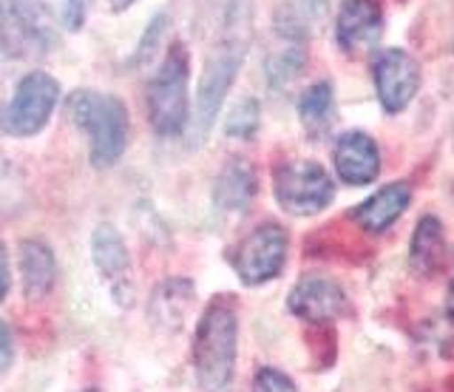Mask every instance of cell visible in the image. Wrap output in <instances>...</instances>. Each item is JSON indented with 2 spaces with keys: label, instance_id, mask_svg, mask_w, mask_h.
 <instances>
[{
  "label": "cell",
  "instance_id": "1",
  "mask_svg": "<svg viewBox=\"0 0 454 392\" xmlns=\"http://www.w3.org/2000/svg\"><path fill=\"white\" fill-rule=\"evenodd\" d=\"M250 26H253V9L250 0H231L224 12V26L219 43L205 60V74L199 82V97H196V117H193V134L196 143L202 139L213 120H216L219 108L224 103L227 91H231L233 80L245 60V51L250 43Z\"/></svg>",
  "mask_w": 454,
  "mask_h": 392
},
{
  "label": "cell",
  "instance_id": "2",
  "mask_svg": "<svg viewBox=\"0 0 454 392\" xmlns=\"http://www.w3.org/2000/svg\"><path fill=\"white\" fill-rule=\"evenodd\" d=\"M68 117L89 137V160L97 168L117 162L128 145V108L120 97L77 89L68 97Z\"/></svg>",
  "mask_w": 454,
  "mask_h": 392
},
{
  "label": "cell",
  "instance_id": "3",
  "mask_svg": "<svg viewBox=\"0 0 454 392\" xmlns=\"http://www.w3.org/2000/svg\"><path fill=\"white\" fill-rule=\"evenodd\" d=\"M236 307L227 299H216L199 321L193 339V367L202 389L224 392L231 387L236 370Z\"/></svg>",
  "mask_w": 454,
  "mask_h": 392
},
{
  "label": "cell",
  "instance_id": "4",
  "mask_svg": "<svg viewBox=\"0 0 454 392\" xmlns=\"http://www.w3.org/2000/svg\"><path fill=\"white\" fill-rule=\"evenodd\" d=\"M188 74L191 58L182 43L168 49L165 60L148 82V120L160 137H179L188 129Z\"/></svg>",
  "mask_w": 454,
  "mask_h": 392
},
{
  "label": "cell",
  "instance_id": "5",
  "mask_svg": "<svg viewBox=\"0 0 454 392\" xmlns=\"http://www.w3.org/2000/svg\"><path fill=\"white\" fill-rule=\"evenodd\" d=\"M57 103L60 82L46 72H28L14 86L9 103H0V131L9 137H35L49 125Z\"/></svg>",
  "mask_w": 454,
  "mask_h": 392
},
{
  "label": "cell",
  "instance_id": "6",
  "mask_svg": "<svg viewBox=\"0 0 454 392\" xmlns=\"http://www.w3.org/2000/svg\"><path fill=\"white\" fill-rule=\"evenodd\" d=\"M273 191L276 202L295 216H312L324 211L335 193L330 174L312 160H293L278 165L273 174Z\"/></svg>",
  "mask_w": 454,
  "mask_h": 392
},
{
  "label": "cell",
  "instance_id": "7",
  "mask_svg": "<svg viewBox=\"0 0 454 392\" xmlns=\"http://www.w3.org/2000/svg\"><path fill=\"white\" fill-rule=\"evenodd\" d=\"M284 259H287V233L267 222L239 245L233 264L245 285H262L284 268Z\"/></svg>",
  "mask_w": 454,
  "mask_h": 392
},
{
  "label": "cell",
  "instance_id": "8",
  "mask_svg": "<svg viewBox=\"0 0 454 392\" xmlns=\"http://www.w3.org/2000/svg\"><path fill=\"white\" fill-rule=\"evenodd\" d=\"M375 89L383 111L397 114L420 89V66L403 49H380L372 60Z\"/></svg>",
  "mask_w": 454,
  "mask_h": 392
},
{
  "label": "cell",
  "instance_id": "9",
  "mask_svg": "<svg viewBox=\"0 0 454 392\" xmlns=\"http://www.w3.org/2000/svg\"><path fill=\"white\" fill-rule=\"evenodd\" d=\"M383 35V12L378 0H344L335 20V40L344 54H366Z\"/></svg>",
  "mask_w": 454,
  "mask_h": 392
},
{
  "label": "cell",
  "instance_id": "10",
  "mask_svg": "<svg viewBox=\"0 0 454 392\" xmlns=\"http://www.w3.org/2000/svg\"><path fill=\"white\" fill-rule=\"evenodd\" d=\"M290 310L309 321V325H324V321H333L335 316L344 313L347 307V296L333 278L324 276H307L301 278L293 293H290Z\"/></svg>",
  "mask_w": 454,
  "mask_h": 392
},
{
  "label": "cell",
  "instance_id": "11",
  "mask_svg": "<svg viewBox=\"0 0 454 392\" xmlns=\"http://www.w3.org/2000/svg\"><path fill=\"white\" fill-rule=\"evenodd\" d=\"M333 162L338 176L347 185H369L380 174V151L375 145V139L361 131H349L344 137H338V143L333 148Z\"/></svg>",
  "mask_w": 454,
  "mask_h": 392
},
{
  "label": "cell",
  "instance_id": "12",
  "mask_svg": "<svg viewBox=\"0 0 454 392\" xmlns=\"http://www.w3.org/2000/svg\"><path fill=\"white\" fill-rule=\"evenodd\" d=\"M91 254L97 270L111 285L114 296L122 299V304H128L125 299H128V287H131V256H128V247L117 228L99 225L91 236Z\"/></svg>",
  "mask_w": 454,
  "mask_h": 392
},
{
  "label": "cell",
  "instance_id": "13",
  "mask_svg": "<svg viewBox=\"0 0 454 392\" xmlns=\"http://www.w3.org/2000/svg\"><path fill=\"white\" fill-rule=\"evenodd\" d=\"M326 18H330L326 0H281L273 12V26L290 43H307L324 29Z\"/></svg>",
  "mask_w": 454,
  "mask_h": 392
},
{
  "label": "cell",
  "instance_id": "14",
  "mask_svg": "<svg viewBox=\"0 0 454 392\" xmlns=\"http://www.w3.org/2000/svg\"><path fill=\"white\" fill-rule=\"evenodd\" d=\"M409 200H411V188L406 182H392V185H383L378 193H372L366 202L355 208V219L361 222L364 231L383 233L392 222L401 219V214L409 208Z\"/></svg>",
  "mask_w": 454,
  "mask_h": 392
},
{
  "label": "cell",
  "instance_id": "15",
  "mask_svg": "<svg viewBox=\"0 0 454 392\" xmlns=\"http://www.w3.org/2000/svg\"><path fill=\"white\" fill-rule=\"evenodd\" d=\"M20 276H23L26 296L32 302L49 296L57 278V262L46 242L40 239L20 242Z\"/></svg>",
  "mask_w": 454,
  "mask_h": 392
},
{
  "label": "cell",
  "instance_id": "16",
  "mask_svg": "<svg viewBox=\"0 0 454 392\" xmlns=\"http://www.w3.org/2000/svg\"><path fill=\"white\" fill-rule=\"evenodd\" d=\"M255 191H259V182H255L253 168L245 160H231L216 179V188H213V200L222 208V211L239 214L253 202Z\"/></svg>",
  "mask_w": 454,
  "mask_h": 392
},
{
  "label": "cell",
  "instance_id": "17",
  "mask_svg": "<svg viewBox=\"0 0 454 392\" xmlns=\"http://www.w3.org/2000/svg\"><path fill=\"white\" fill-rule=\"evenodd\" d=\"M411 268L423 276H432L446 256V239H443V225L434 216H423L418 222V231L411 236Z\"/></svg>",
  "mask_w": 454,
  "mask_h": 392
},
{
  "label": "cell",
  "instance_id": "18",
  "mask_svg": "<svg viewBox=\"0 0 454 392\" xmlns=\"http://www.w3.org/2000/svg\"><path fill=\"white\" fill-rule=\"evenodd\" d=\"M193 302V285L188 278H168L165 285L156 287L151 299V316L156 325H170L179 327V321L188 313Z\"/></svg>",
  "mask_w": 454,
  "mask_h": 392
},
{
  "label": "cell",
  "instance_id": "19",
  "mask_svg": "<svg viewBox=\"0 0 454 392\" xmlns=\"http://www.w3.org/2000/svg\"><path fill=\"white\" fill-rule=\"evenodd\" d=\"M298 117H301L304 129L309 134L326 131V125L333 122V86L330 82H312L298 100Z\"/></svg>",
  "mask_w": 454,
  "mask_h": 392
},
{
  "label": "cell",
  "instance_id": "20",
  "mask_svg": "<svg viewBox=\"0 0 454 392\" xmlns=\"http://www.w3.org/2000/svg\"><path fill=\"white\" fill-rule=\"evenodd\" d=\"M307 66V54L301 43H293L290 49H284L267 60V80L273 89H287L290 82L304 72Z\"/></svg>",
  "mask_w": 454,
  "mask_h": 392
},
{
  "label": "cell",
  "instance_id": "21",
  "mask_svg": "<svg viewBox=\"0 0 454 392\" xmlns=\"http://www.w3.org/2000/svg\"><path fill=\"white\" fill-rule=\"evenodd\" d=\"M49 15L51 23L63 26L66 32H80L85 18H89V4L91 0H32Z\"/></svg>",
  "mask_w": 454,
  "mask_h": 392
},
{
  "label": "cell",
  "instance_id": "22",
  "mask_svg": "<svg viewBox=\"0 0 454 392\" xmlns=\"http://www.w3.org/2000/svg\"><path fill=\"white\" fill-rule=\"evenodd\" d=\"M259 103L253 100V97H245V100H239L231 111V117H227V125L224 131L231 137H239V139H247L255 129H259Z\"/></svg>",
  "mask_w": 454,
  "mask_h": 392
},
{
  "label": "cell",
  "instance_id": "23",
  "mask_svg": "<svg viewBox=\"0 0 454 392\" xmlns=\"http://www.w3.org/2000/svg\"><path fill=\"white\" fill-rule=\"evenodd\" d=\"M168 29V15L165 12H160L151 23H148V29H145V35H142V40H139V46H137V58H134V63L139 66V63H145L151 54L160 49V40H162V32Z\"/></svg>",
  "mask_w": 454,
  "mask_h": 392
},
{
  "label": "cell",
  "instance_id": "24",
  "mask_svg": "<svg viewBox=\"0 0 454 392\" xmlns=\"http://www.w3.org/2000/svg\"><path fill=\"white\" fill-rule=\"evenodd\" d=\"M253 389H255V392H298V389H295V384L290 381L287 375L278 372V370H270V367L259 370V375H255V387H253Z\"/></svg>",
  "mask_w": 454,
  "mask_h": 392
},
{
  "label": "cell",
  "instance_id": "25",
  "mask_svg": "<svg viewBox=\"0 0 454 392\" xmlns=\"http://www.w3.org/2000/svg\"><path fill=\"white\" fill-rule=\"evenodd\" d=\"M14 361V341H12V330L6 327V321H0V375L9 372Z\"/></svg>",
  "mask_w": 454,
  "mask_h": 392
},
{
  "label": "cell",
  "instance_id": "26",
  "mask_svg": "<svg viewBox=\"0 0 454 392\" xmlns=\"http://www.w3.org/2000/svg\"><path fill=\"white\" fill-rule=\"evenodd\" d=\"M9 285H12V264H9V250H6L4 239H0V302L6 299Z\"/></svg>",
  "mask_w": 454,
  "mask_h": 392
},
{
  "label": "cell",
  "instance_id": "27",
  "mask_svg": "<svg viewBox=\"0 0 454 392\" xmlns=\"http://www.w3.org/2000/svg\"><path fill=\"white\" fill-rule=\"evenodd\" d=\"M108 4H111V9H114V12H125L128 6L134 4V0H108Z\"/></svg>",
  "mask_w": 454,
  "mask_h": 392
},
{
  "label": "cell",
  "instance_id": "28",
  "mask_svg": "<svg viewBox=\"0 0 454 392\" xmlns=\"http://www.w3.org/2000/svg\"><path fill=\"white\" fill-rule=\"evenodd\" d=\"M449 313L454 316V276H451V287H449Z\"/></svg>",
  "mask_w": 454,
  "mask_h": 392
},
{
  "label": "cell",
  "instance_id": "29",
  "mask_svg": "<svg viewBox=\"0 0 454 392\" xmlns=\"http://www.w3.org/2000/svg\"><path fill=\"white\" fill-rule=\"evenodd\" d=\"M82 392H99V389H82Z\"/></svg>",
  "mask_w": 454,
  "mask_h": 392
}]
</instances>
